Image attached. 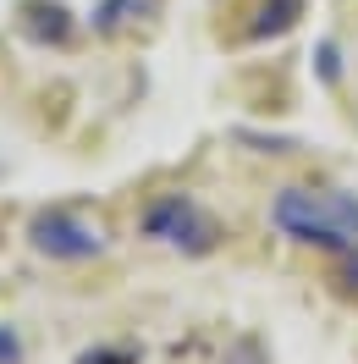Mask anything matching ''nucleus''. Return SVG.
Masks as SVG:
<instances>
[{"label": "nucleus", "instance_id": "1", "mask_svg": "<svg viewBox=\"0 0 358 364\" xmlns=\"http://www.w3.org/2000/svg\"><path fill=\"white\" fill-rule=\"evenodd\" d=\"M270 221L309 243V249H331V254H347L358 237V199L347 193H303V188H281L276 205H270Z\"/></svg>", "mask_w": 358, "mask_h": 364}, {"label": "nucleus", "instance_id": "2", "mask_svg": "<svg viewBox=\"0 0 358 364\" xmlns=\"http://www.w3.org/2000/svg\"><path fill=\"white\" fill-rule=\"evenodd\" d=\"M143 232L149 237H160V243H177V249L188 254H210L215 249V221L204 215L188 193H166V199H155V205L143 210Z\"/></svg>", "mask_w": 358, "mask_h": 364}, {"label": "nucleus", "instance_id": "3", "mask_svg": "<svg viewBox=\"0 0 358 364\" xmlns=\"http://www.w3.org/2000/svg\"><path fill=\"white\" fill-rule=\"evenodd\" d=\"M33 249L50 254V259H94V254L105 249V232L89 227L72 210H45L33 221Z\"/></svg>", "mask_w": 358, "mask_h": 364}, {"label": "nucleus", "instance_id": "4", "mask_svg": "<svg viewBox=\"0 0 358 364\" xmlns=\"http://www.w3.org/2000/svg\"><path fill=\"white\" fill-rule=\"evenodd\" d=\"M28 11V28H33V39H67L72 33V23H67V6H55V0H28L23 6Z\"/></svg>", "mask_w": 358, "mask_h": 364}, {"label": "nucleus", "instance_id": "5", "mask_svg": "<svg viewBox=\"0 0 358 364\" xmlns=\"http://www.w3.org/2000/svg\"><path fill=\"white\" fill-rule=\"evenodd\" d=\"M298 11H303V0H270L248 33H254V39H276V33H287V28L298 23Z\"/></svg>", "mask_w": 358, "mask_h": 364}, {"label": "nucleus", "instance_id": "6", "mask_svg": "<svg viewBox=\"0 0 358 364\" xmlns=\"http://www.w3.org/2000/svg\"><path fill=\"white\" fill-rule=\"evenodd\" d=\"M314 72H320V83H342V50H336L331 39L314 45Z\"/></svg>", "mask_w": 358, "mask_h": 364}, {"label": "nucleus", "instance_id": "7", "mask_svg": "<svg viewBox=\"0 0 358 364\" xmlns=\"http://www.w3.org/2000/svg\"><path fill=\"white\" fill-rule=\"evenodd\" d=\"M127 6H133V0H105V6L94 11V28H116V23H121V11H127Z\"/></svg>", "mask_w": 358, "mask_h": 364}, {"label": "nucleus", "instance_id": "8", "mask_svg": "<svg viewBox=\"0 0 358 364\" xmlns=\"http://www.w3.org/2000/svg\"><path fill=\"white\" fill-rule=\"evenodd\" d=\"M77 364H133V353H111V348H99V353H83Z\"/></svg>", "mask_w": 358, "mask_h": 364}, {"label": "nucleus", "instance_id": "9", "mask_svg": "<svg viewBox=\"0 0 358 364\" xmlns=\"http://www.w3.org/2000/svg\"><path fill=\"white\" fill-rule=\"evenodd\" d=\"M17 353H23L17 331H0V364H17Z\"/></svg>", "mask_w": 358, "mask_h": 364}, {"label": "nucleus", "instance_id": "10", "mask_svg": "<svg viewBox=\"0 0 358 364\" xmlns=\"http://www.w3.org/2000/svg\"><path fill=\"white\" fill-rule=\"evenodd\" d=\"M347 282L358 287V254H347Z\"/></svg>", "mask_w": 358, "mask_h": 364}]
</instances>
